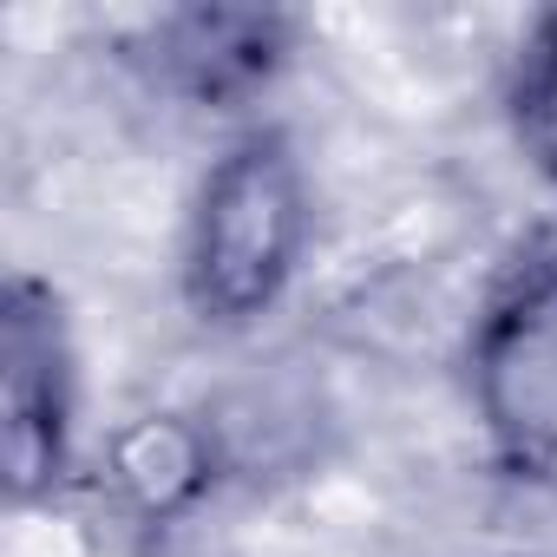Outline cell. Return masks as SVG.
Listing matches in <instances>:
<instances>
[{
    "mask_svg": "<svg viewBox=\"0 0 557 557\" xmlns=\"http://www.w3.org/2000/svg\"><path fill=\"white\" fill-rule=\"evenodd\" d=\"M73 342L60 296L34 275L8 283L0 309V459L14 505H40L73 472Z\"/></svg>",
    "mask_w": 557,
    "mask_h": 557,
    "instance_id": "obj_3",
    "label": "cell"
},
{
    "mask_svg": "<svg viewBox=\"0 0 557 557\" xmlns=\"http://www.w3.org/2000/svg\"><path fill=\"white\" fill-rule=\"evenodd\" d=\"M164 73L190 99H243L283 60V21L256 8H190L158 34Z\"/></svg>",
    "mask_w": 557,
    "mask_h": 557,
    "instance_id": "obj_5",
    "label": "cell"
},
{
    "mask_svg": "<svg viewBox=\"0 0 557 557\" xmlns=\"http://www.w3.org/2000/svg\"><path fill=\"white\" fill-rule=\"evenodd\" d=\"M472 407L511 472L557 479V256L518 262L472 329Z\"/></svg>",
    "mask_w": 557,
    "mask_h": 557,
    "instance_id": "obj_2",
    "label": "cell"
},
{
    "mask_svg": "<svg viewBox=\"0 0 557 557\" xmlns=\"http://www.w3.org/2000/svg\"><path fill=\"white\" fill-rule=\"evenodd\" d=\"M210 472H216L210 433L184 413H138L106 440V485L145 524L190 511L210 492Z\"/></svg>",
    "mask_w": 557,
    "mask_h": 557,
    "instance_id": "obj_4",
    "label": "cell"
},
{
    "mask_svg": "<svg viewBox=\"0 0 557 557\" xmlns=\"http://www.w3.org/2000/svg\"><path fill=\"white\" fill-rule=\"evenodd\" d=\"M511 132L524 158L557 184V14H544L537 34L524 40L518 79H511Z\"/></svg>",
    "mask_w": 557,
    "mask_h": 557,
    "instance_id": "obj_6",
    "label": "cell"
},
{
    "mask_svg": "<svg viewBox=\"0 0 557 557\" xmlns=\"http://www.w3.org/2000/svg\"><path fill=\"white\" fill-rule=\"evenodd\" d=\"M309 243L302 164L275 132L223 145L190 197L184 223V302L197 322L243 329L283 302Z\"/></svg>",
    "mask_w": 557,
    "mask_h": 557,
    "instance_id": "obj_1",
    "label": "cell"
}]
</instances>
